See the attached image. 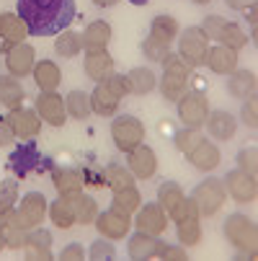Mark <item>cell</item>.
Returning a JSON list of instances; mask_svg holds the SVG:
<instances>
[{"mask_svg":"<svg viewBox=\"0 0 258 261\" xmlns=\"http://www.w3.org/2000/svg\"><path fill=\"white\" fill-rule=\"evenodd\" d=\"M18 16L31 36H57L75 21V0H18Z\"/></svg>","mask_w":258,"mask_h":261,"instance_id":"cell-1","label":"cell"},{"mask_svg":"<svg viewBox=\"0 0 258 261\" xmlns=\"http://www.w3.org/2000/svg\"><path fill=\"white\" fill-rule=\"evenodd\" d=\"M225 238L233 248L240 251V256L255 258V248H258V230H255V222L243 215V212H233L225 220Z\"/></svg>","mask_w":258,"mask_h":261,"instance_id":"cell-2","label":"cell"},{"mask_svg":"<svg viewBox=\"0 0 258 261\" xmlns=\"http://www.w3.org/2000/svg\"><path fill=\"white\" fill-rule=\"evenodd\" d=\"M189 75H191V67L183 62L178 55H168L163 60V78H160V93L168 103H176L183 93L189 91Z\"/></svg>","mask_w":258,"mask_h":261,"instance_id":"cell-3","label":"cell"},{"mask_svg":"<svg viewBox=\"0 0 258 261\" xmlns=\"http://www.w3.org/2000/svg\"><path fill=\"white\" fill-rule=\"evenodd\" d=\"M191 199H194V204H196V210H199L202 217H214L219 210L225 207V202H227L225 181L222 178H214V176L204 178L202 184H196Z\"/></svg>","mask_w":258,"mask_h":261,"instance_id":"cell-4","label":"cell"},{"mask_svg":"<svg viewBox=\"0 0 258 261\" xmlns=\"http://www.w3.org/2000/svg\"><path fill=\"white\" fill-rule=\"evenodd\" d=\"M207 49H209V36L204 34L202 26H189L186 31H178V57L191 70L204 65Z\"/></svg>","mask_w":258,"mask_h":261,"instance_id":"cell-5","label":"cell"},{"mask_svg":"<svg viewBox=\"0 0 258 261\" xmlns=\"http://www.w3.org/2000/svg\"><path fill=\"white\" fill-rule=\"evenodd\" d=\"M42 150L34 140H26L23 145H16V150L8 155V171L16 173V178H28L31 173H42Z\"/></svg>","mask_w":258,"mask_h":261,"instance_id":"cell-6","label":"cell"},{"mask_svg":"<svg viewBox=\"0 0 258 261\" xmlns=\"http://www.w3.org/2000/svg\"><path fill=\"white\" fill-rule=\"evenodd\" d=\"M111 140L122 153H129L145 142V124L132 114H122L111 122Z\"/></svg>","mask_w":258,"mask_h":261,"instance_id":"cell-7","label":"cell"},{"mask_svg":"<svg viewBox=\"0 0 258 261\" xmlns=\"http://www.w3.org/2000/svg\"><path fill=\"white\" fill-rule=\"evenodd\" d=\"M176 109H178V119L183 127H204L207 117H209V101L204 93H194V91H186L178 101H176Z\"/></svg>","mask_w":258,"mask_h":261,"instance_id":"cell-8","label":"cell"},{"mask_svg":"<svg viewBox=\"0 0 258 261\" xmlns=\"http://www.w3.org/2000/svg\"><path fill=\"white\" fill-rule=\"evenodd\" d=\"M176 236H178V243L186 248H194L202 241V215L191 197H186V210L176 222Z\"/></svg>","mask_w":258,"mask_h":261,"instance_id":"cell-9","label":"cell"},{"mask_svg":"<svg viewBox=\"0 0 258 261\" xmlns=\"http://www.w3.org/2000/svg\"><path fill=\"white\" fill-rule=\"evenodd\" d=\"M225 189L238 204H250L258 197V181H255V176L245 173L243 168H233L225 176Z\"/></svg>","mask_w":258,"mask_h":261,"instance_id":"cell-10","label":"cell"},{"mask_svg":"<svg viewBox=\"0 0 258 261\" xmlns=\"http://www.w3.org/2000/svg\"><path fill=\"white\" fill-rule=\"evenodd\" d=\"M168 222H170V220H168L165 210H163L158 202H147V204H142V207L137 210L134 228L142 230V233H147V236L160 238V236L168 230Z\"/></svg>","mask_w":258,"mask_h":261,"instance_id":"cell-11","label":"cell"},{"mask_svg":"<svg viewBox=\"0 0 258 261\" xmlns=\"http://www.w3.org/2000/svg\"><path fill=\"white\" fill-rule=\"evenodd\" d=\"M96 230L103 236V238H108V241H122V238H127L129 236V230H132V215H124V212H119V210H106V212H98V217H96Z\"/></svg>","mask_w":258,"mask_h":261,"instance_id":"cell-12","label":"cell"},{"mask_svg":"<svg viewBox=\"0 0 258 261\" xmlns=\"http://www.w3.org/2000/svg\"><path fill=\"white\" fill-rule=\"evenodd\" d=\"M16 210H18V215L23 220V225L28 230H34V228L44 225V217L49 212V202H47V197L42 192H28V194L21 197V207H16Z\"/></svg>","mask_w":258,"mask_h":261,"instance_id":"cell-13","label":"cell"},{"mask_svg":"<svg viewBox=\"0 0 258 261\" xmlns=\"http://www.w3.org/2000/svg\"><path fill=\"white\" fill-rule=\"evenodd\" d=\"M36 114L42 117V122H47L52 127H62L67 122L65 98L54 91H42L39 96H36Z\"/></svg>","mask_w":258,"mask_h":261,"instance_id":"cell-14","label":"cell"},{"mask_svg":"<svg viewBox=\"0 0 258 261\" xmlns=\"http://www.w3.org/2000/svg\"><path fill=\"white\" fill-rule=\"evenodd\" d=\"M0 238H3L6 248H23L26 246L28 228L23 225V220H21L16 207L6 215H0Z\"/></svg>","mask_w":258,"mask_h":261,"instance_id":"cell-15","label":"cell"},{"mask_svg":"<svg viewBox=\"0 0 258 261\" xmlns=\"http://www.w3.org/2000/svg\"><path fill=\"white\" fill-rule=\"evenodd\" d=\"M158 204L165 210L168 220L178 222L183 210H186V194H183V189L176 181H163L160 189H158Z\"/></svg>","mask_w":258,"mask_h":261,"instance_id":"cell-16","label":"cell"},{"mask_svg":"<svg viewBox=\"0 0 258 261\" xmlns=\"http://www.w3.org/2000/svg\"><path fill=\"white\" fill-rule=\"evenodd\" d=\"M34 62H36V55H34V47L31 44H13L8 52H6V67H8V75L13 78H26L31 75L34 70Z\"/></svg>","mask_w":258,"mask_h":261,"instance_id":"cell-17","label":"cell"},{"mask_svg":"<svg viewBox=\"0 0 258 261\" xmlns=\"http://www.w3.org/2000/svg\"><path fill=\"white\" fill-rule=\"evenodd\" d=\"M127 168L132 171L134 178H153L155 171H158V155L153 147L147 145H137L134 150H129V158H127Z\"/></svg>","mask_w":258,"mask_h":261,"instance_id":"cell-18","label":"cell"},{"mask_svg":"<svg viewBox=\"0 0 258 261\" xmlns=\"http://www.w3.org/2000/svg\"><path fill=\"white\" fill-rule=\"evenodd\" d=\"M8 119H11L13 132H16L18 140H34L36 135L42 132V117L36 114V111H31V109H23V106L11 109Z\"/></svg>","mask_w":258,"mask_h":261,"instance_id":"cell-19","label":"cell"},{"mask_svg":"<svg viewBox=\"0 0 258 261\" xmlns=\"http://www.w3.org/2000/svg\"><path fill=\"white\" fill-rule=\"evenodd\" d=\"M28 36V29H26V23L21 21V16L18 13H0V39H3V52H8L13 44H21L23 39Z\"/></svg>","mask_w":258,"mask_h":261,"instance_id":"cell-20","label":"cell"},{"mask_svg":"<svg viewBox=\"0 0 258 261\" xmlns=\"http://www.w3.org/2000/svg\"><path fill=\"white\" fill-rule=\"evenodd\" d=\"M204 65L212 72H217V75H230V72L238 70V52L230 49V47H222V44L209 47L207 57H204Z\"/></svg>","mask_w":258,"mask_h":261,"instance_id":"cell-21","label":"cell"},{"mask_svg":"<svg viewBox=\"0 0 258 261\" xmlns=\"http://www.w3.org/2000/svg\"><path fill=\"white\" fill-rule=\"evenodd\" d=\"M207 132L219 140V142H225V140H233L235 132H238V119L230 114V111L225 109H217V111H209V117H207Z\"/></svg>","mask_w":258,"mask_h":261,"instance_id":"cell-22","label":"cell"},{"mask_svg":"<svg viewBox=\"0 0 258 261\" xmlns=\"http://www.w3.org/2000/svg\"><path fill=\"white\" fill-rule=\"evenodd\" d=\"M186 158H189V163L196 171H204V173L214 171L219 163H222V153H219V147L214 142H209V140H202Z\"/></svg>","mask_w":258,"mask_h":261,"instance_id":"cell-23","label":"cell"},{"mask_svg":"<svg viewBox=\"0 0 258 261\" xmlns=\"http://www.w3.org/2000/svg\"><path fill=\"white\" fill-rule=\"evenodd\" d=\"M83 70H85V75H88L91 81L101 83V81H106V78L114 72V57L108 55L106 49H98V52H85Z\"/></svg>","mask_w":258,"mask_h":261,"instance_id":"cell-24","label":"cell"},{"mask_svg":"<svg viewBox=\"0 0 258 261\" xmlns=\"http://www.w3.org/2000/svg\"><path fill=\"white\" fill-rule=\"evenodd\" d=\"M227 78H230L227 81V93L233 98H238V101L255 98V88H258L255 72H250V70H235V72H230Z\"/></svg>","mask_w":258,"mask_h":261,"instance_id":"cell-25","label":"cell"},{"mask_svg":"<svg viewBox=\"0 0 258 261\" xmlns=\"http://www.w3.org/2000/svg\"><path fill=\"white\" fill-rule=\"evenodd\" d=\"M49 220L54 222V228L60 230H70L72 225H78V220H75V204H72V197L67 194H60L52 204H49Z\"/></svg>","mask_w":258,"mask_h":261,"instance_id":"cell-26","label":"cell"},{"mask_svg":"<svg viewBox=\"0 0 258 261\" xmlns=\"http://www.w3.org/2000/svg\"><path fill=\"white\" fill-rule=\"evenodd\" d=\"M34 83L39 86V91H57L62 83V70L57 62L52 60H42V62H34Z\"/></svg>","mask_w":258,"mask_h":261,"instance_id":"cell-27","label":"cell"},{"mask_svg":"<svg viewBox=\"0 0 258 261\" xmlns=\"http://www.w3.org/2000/svg\"><path fill=\"white\" fill-rule=\"evenodd\" d=\"M158 238L155 236H147L142 230H137L134 236H129V243H127V253L132 261H150L158 256Z\"/></svg>","mask_w":258,"mask_h":261,"instance_id":"cell-28","label":"cell"},{"mask_svg":"<svg viewBox=\"0 0 258 261\" xmlns=\"http://www.w3.org/2000/svg\"><path fill=\"white\" fill-rule=\"evenodd\" d=\"M111 42V23L108 21H93L83 31V49L85 52H98L106 49Z\"/></svg>","mask_w":258,"mask_h":261,"instance_id":"cell-29","label":"cell"},{"mask_svg":"<svg viewBox=\"0 0 258 261\" xmlns=\"http://www.w3.org/2000/svg\"><path fill=\"white\" fill-rule=\"evenodd\" d=\"M52 184H54V189L60 194H78L83 192V186H85V173L75 171V168H54L52 171Z\"/></svg>","mask_w":258,"mask_h":261,"instance_id":"cell-30","label":"cell"},{"mask_svg":"<svg viewBox=\"0 0 258 261\" xmlns=\"http://www.w3.org/2000/svg\"><path fill=\"white\" fill-rule=\"evenodd\" d=\"M119 101L122 98H117L114 93H111V88H108L103 81L96 86V91L91 93V109H93V114H98V117H114L117 114V109H119Z\"/></svg>","mask_w":258,"mask_h":261,"instance_id":"cell-31","label":"cell"},{"mask_svg":"<svg viewBox=\"0 0 258 261\" xmlns=\"http://www.w3.org/2000/svg\"><path fill=\"white\" fill-rule=\"evenodd\" d=\"M127 78H129V93L132 96H147L158 86V78L150 67H134V70L127 72Z\"/></svg>","mask_w":258,"mask_h":261,"instance_id":"cell-32","label":"cell"},{"mask_svg":"<svg viewBox=\"0 0 258 261\" xmlns=\"http://www.w3.org/2000/svg\"><path fill=\"white\" fill-rule=\"evenodd\" d=\"M26 98V91L18 78L13 75H0V103L6 109H18Z\"/></svg>","mask_w":258,"mask_h":261,"instance_id":"cell-33","label":"cell"},{"mask_svg":"<svg viewBox=\"0 0 258 261\" xmlns=\"http://www.w3.org/2000/svg\"><path fill=\"white\" fill-rule=\"evenodd\" d=\"M72 197V204H75V220H78V225H93L96 217H98V204L91 194H70Z\"/></svg>","mask_w":258,"mask_h":261,"instance_id":"cell-34","label":"cell"},{"mask_svg":"<svg viewBox=\"0 0 258 261\" xmlns=\"http://www.w3.org/2000/svg\"><path fill=\"white\" fill-rule=\"evenodd\" d=\"M65 109H67V114H70L72 119H78V122H83V119H88V117L93 114L91 96L83 93V91H70L67 98H65Z\"/></svg>","mask_w":258,"mask_h":261,"instance_id":"cell-35","label":"cell"},{"mask_svg":"<svg viewBox=\"0 0 258 261\" xmlns=\"http://www.w3.org/2000/svg\"><path fill=\"white\" fill-rule=\"evenodd\" d=\"M150 36H155V39H160L165 44H173V39L178 36V21L173 16H165V13L155 16L150 21Z\"/></svg>","mask_w":258,"mask_h":261,"instance_id":"cell-36","label":"cell"},{"mask_svg":"<svg viewBox=\"0 0 258 261\" xmlns=\"http://www.w3.org/2000/svg\"><path fill=\"white\" fill-rule=\"evenodd\" d=\"M103 181L108 184V189H111V192H122V189H129V186H134V176H132V171L124 168V166H117V163L106 166Z\"/></svg>","mask_w":258,"mask_h":261,"instance_id":"cell-37","label":"cell"},{"mask_svg":"<svg viewBox=\"0 0 258 261\" xmlns=\"http://www.w3.org/2000/svg\"><path fill=\"white\" fill-rule=\"evenodd\" d=\"M80 49H83V34H78V31H62V34H57V42H54V52L60 55V57H75V55H80Z\"/></svg>","mask_w":258,"mask_h":261,"instance_id":"cell-38","label":"cell"},{"mask_svg":"<svg viewBox=\"0 0 258 261\" xmlns=\"http://www.w3.org/2000/svg\"><path fill=\"white\" fill-rule=\"evenodd\" d=\"M202 140H204V135H202L199 127H181V129L173 132V145H176V150L183 153V155H189Z\"/></svg>","mask_w":258,"mask_h":261,"instance_id":"cell-39","label":"cell"},{"mask_svg":"<svg viewBox=\"0 0 258 261\" xmlns=\"http://www.w3.org/2000/svg\"><path fill=\"white\" fill-rule=\"evenodd\" d=\"M111 207L124 212V215H132L142 207V194L137 192V186H129V189H122V192H114V199H111Z\"/></svg>","mask_w":258,"mask_h":261,"instance_id":"cell-40","label":"cell"},{"mask_svg":"<svg viewBox=\"0 0 258 261\" xmlns=\"http://www.w3.org/2000/svg\"><path fill=\"white\" fill-rule=\"evenodd\" d=\"M214 42H219L222 47H230V49H243L245 44H248V36H245V31L238 26V23H233V21H225V26H222V31H219V36Z\"/></svg>","mask_w":258,"mask_h":261,"instance_id":"cell-41","label":"cell"},{"mask_svg":"<svg viewBox=\"0 0 258 261\" xmlns=\"http://www.w3.org/2000/svg\"><path fill=\"white\" fill-rule=\"evenodd\" d=\"M142 55H145V60H150V62H163L170 55V44H165V42H160V39H155V36L147 34L145 42H142Z\"/></svg>","mask_w":258,"mask_h":261,"instance_id":"cell-42","label":"cell"},{"mask_svg":"<svg viewBox=\"0 0 258 261\" xmlns=\"http://www.w3.org/2000/svg\"><path fill=\"white\" fill-rule=\"evenodd\" d=\"M18 202V181L16 178H6L0 181V215H6L16 207Z\"/></svg>","mask_w":258,"mask_h":261,"instance_id":"cell-43","label":"cell"},{"mask_svg":"<svg viewBox=\"0 0 258 261\" xmlns=\"http://www.w3.org/2000/svg\"><path fill=\"white\" fill-rule=\"evenodd\" d=\"M88 258L91 261H114L117 258V248L108 238H98L96 243L88 246Z\"/></svg>","mask_w":258,"mask_h":261,"instance_id":"cell-44","label":"cell"},{"mask_svg":"<svg viewBox=\"0 0 258 261\" xmlns=\"http://www.w3.org/2000/svg\"><path fill=\"white\" fill-rule=\"evenodd\" d=\"M238 168H243L245 173H250V176H255V171H258V150L250 145V147H243V150L238 153Z\"/></svg>","mask_w":258,"mask_h":261,"instance_id":"cell-45","label":"cell"},{"mask_svg":"<svg viewBox=\"0 0 258 261\" xmlns=\"http://www.w3.org/2000/svg\"><path fill=\"white\" fill-rule=\"evenodd\" d=\"M108 88H111V93L117 96V98H124V96H129V78L127 75H122V72H111L106 81H103Z\"/></svg>","mask_w":258,"mask_h":261,"instance_id":"cell-46","label":"cell"},{"mask_svg":"<svg viewBox=\"0 0 258 261\" xmlns=\"http://www.w3.org/2000/svg\"><path fill=\"white\" fill-rule=\"evenodd\" d=\"M155 258H163V261H186L189 253H186V248H176V246L160 241V243H158V256H155Z\"/></svg>","mask_w":258,"mask_h":261,"instance_id":"cell-47","label":"cell"},{"mask_svg":"<svg viewBox=\"0 0 258 261\" xmlns=\"http://www.w3.org/2000/svg\"><path fill=\"white\" fill-rule=\"evenodd\" d=\"M23 256H26V261H52L54 258L49 246H36V243H26Z\"/></svg>","mask_w":258,"mask_h":261,"instance_id":"cell-48","label":"cell"},{"mask_svg":"<svg viewBox=\"0 0 258 261\" xmlns=\"http://www.w3.org/2000/svg\"><path fill=\"white\" fill-rule=\"evenodd\" d=\"M240 117H243V124H245L248 129H255V127H258V101H255V98H248V101L243 103Z\"/></svg>","mask_w":258,"mask_h":261,"instance_id":"cell-49","label":"cell"},{"mask_svg":"<svg viewBox=\"0 0 258 261\" xmlns=\"http://www.w3.org/2000/svg\"><path fill=\"white\" fill-rule=\"evenodd\" d=\"M88 258V251L83 248V243H67L60 253V261H83Z\"/></svg>","mask_w":258,"mask_h":261,"instance_id":"cell-50","label":"cell"},{"mask_svg":"<svg viewBox=\"0 0 258 261\" xmlns=\"http://www.w3.org/2000/svg\"><path fill=\"white\" fill-rule=\"evenodd\" d=\"M16 142V132L8 117H0V147H8Z\"/></svg>","mask_w":258,"mask_h":261,"instance_id":"cell-51","label":"cell"},{"mask_svg":"<svg viewBox=\"0 0 258 261\" xmlns=\"http://www.w3.org/2000/svg\"><path fill=\"white\" fill-rule=\"evenodd\" d=\"M189 88H191L194 93H204V91L209 88V83H207V78H202V75H189Z\"/></svg>","mask_w":258,"mask_h":261,"instance_id":"cell-52","label":"cell"},{"mask_svg":"<svg viewBox=\"0 0 258 261\" xmlns=\"http://www.w3.org/2000/svg\"><path fill=\"white\" fill-rule=\"evenodd\" d=\"M225 3H227V8H233V11H245L253 0H225Z\"/></svg>","mask_w":258,"mask_h":261,"instance_id":"cell-53","label":"cell"},{"mask_svg":"<svg viewBox=\"0 0 258 261\" xmlns=\"http://www.w3.org/2000/svg\"><path fill=\"white\" fill-rule=\"evenodd\" d=\"M158 132H160V135H170V137H173V132H176V129H173V122H170V119H163V122H160V127H158Z\"/></svg>","mask_w":258,"mask_h":261,"instance_id":"cell-54","label":"cell"},{"mask_svg":"<svg viewBox=\"0 0 258 261\" xmlns=\"http://www.w3.org/2000/svg\"><path fill=\"white\" fill-rule=\"evenodd\" d=\"M245 13H248V21H250V26H255V21H258V8H255V3H250V6L245 8Z\"/></svg>","mask_w":258,"mask_h":261,"instance_id":"cell-55","label":"cell"},{"mask_svg":"<svg viewBox=\"0 0 258 261\" xmlns=\"http://www.w3.org/2000/svg\"><path fill=\"white\" fill-rule=\"evenodd\" d=\"M117 3H119V0H93V6H98V8H111Z\"/></svg>","mask_w":258,"mask_h":261,"instance_id":"cell-56","label":"cell"},{"mask_svg":"<svg viewBox=\"0 0 258 261\" xmlns=\"http://www.w3.org/2000/svg\"><path fill=\"white\" fill-rule=\"evenodd\" d=\"M129 3H132V6H147L150 0H129Z\"/></svg>","mask_w":258,"mask_h":261,"instance_id":"cell-57","label":"cell"},{"mask_svg":"<svg viewBox=\"0 0 258 261\" xmlns=\"http://www.w3.org/2000/svg\"><path fill=\"white\" fill-rule=\"evenodd\" d=\"M191 3H196V6H207V3H212V0H191Z\"/></svg>","mask_w":258,"mask_h":261,"instance_id":"cell-58","label":"cell"},{"mask_svg":"<svg viewBox=\"0 0 258 261\" xmlns=\"http://www.w3.org/2000/svg\"><path fill=\"white\" fill-rule=\"evenodd\" d=\"M6 248V243H3V238H0V251H3Z\"/></svg>","mask_w":258,"mask_h":261,"instance_id":"cell-59","label":"cell"}]
</instances>
